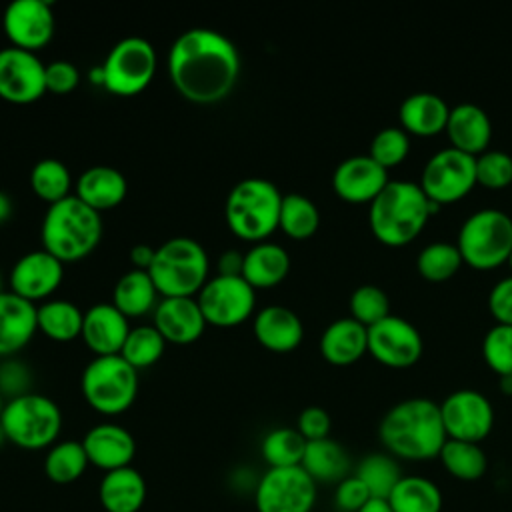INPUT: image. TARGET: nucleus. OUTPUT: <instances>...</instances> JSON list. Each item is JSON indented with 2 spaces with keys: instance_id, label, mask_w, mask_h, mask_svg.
Here are the masks:
<instances>
[{
  "instance_id": "ddd939ff",
  "label": "nucleus",
  "mask_w": 512,
  "mask_h": 512,
  "mask_svg": "<svg viewBox=\"0 0 512 512\" xmlns=\"http://www.w3.org/2000/svg\"><path fill=\"white\" fill-rule=\"evenodd\" d=\"M208 326L234 328L244 324L256 308V290L242 276L214 274L196 296Z\"/></svg>"
},
{
  "instance_id": "7c9ffc66",
  "label": "nucleus",
  "mask_w": 512,
  "mask_h": 512,
  "mask_svg": "<svg viewBox=\"0 0 512 512\" xmlns=\"http://www.w3.org/2000/svg\"><path fill=\"white\" fill-rule=\"evenodd\" d=\"M160 294L146 270H126L112 288V304L130 320L154 312Z\"/></svg>"
},
{
  "instance_id": "f704fd0d",
  "label": "nucleus",
  "mask_w": 512,
  "mask_h": 512,
  "mask_svg": "<svg viewBox=\"0 0 512 512\" xmlns=\"http://www.w3.org/2000/svg\"><path fill=\"white\" fill-rule=\"evenodd\" d=\"M90 462L82 440H58L46 450L44 474L54 484H72L84 476Z\"/></svg>"
},
{
  "instance_id": "e2e57ef3",
  "label": "nucleus",
  "mask_w": 512,
  "mask_h": 512,
  "mask_svg": "<svg viewBox=\"0 0 512 512\" xmlns=\"http://www.w3.org/2000/svg\"><path fill=\"white\" fill-rule=\"evenodd\" d=\"M4 292V288H2V276H0V294Z\"/></svg>"
},
{
  "instance_id": "9d476101",
  "label": "nucleus",
  "mask_w": 512,
  "mask_h": 512,
  "mask_svg": "<svg viewBox=\"0 0 512 512\" xmlns=\"http://www.w3.org/2000/svg\"><path fill=\"white\" fill-rule=\"evenodd\" d=\"M100 66L104 72L102 88L116 96H136L154 80L158 56L150 40L124 36L108 50Z\"/></svg>"
},
{
  "instance_id": "37998d69",
  "label": "nucleus",
  "mask_w": 512,
  "mask_h": 512,
  "mask_svg": "<svg viewBox=\"0 0 512 512\" xmlns=\"http://www.w3.org/2000/svg\"><path fill=\"white\" fill-rule=\"evenodd\" d=\"M350 318L370 328L390 316V300L386 292L374 284H362L350 294Z\"/></svg>"
},
{
  "instance_id": "bb28decb",
  "label": "nucleus",
  "mask_w": 512,
  "mask_h": 512,
  "mask_svg": "<svg viewBox=\"0 0 512 512\" xmlns=\"http://www.w3.org/2000/svg\"><path fill=\"white\" fill-rule=\"evenodd\" d=\"M320 354L334 366H348L368 352V328L354 318H338L330 322L318 342Z\"/></svg>"
},
{
  "instance_id": "dca6fc26",
  "label": "nucleus",
  "mask_w": 512,
  "mask_h": 512,
  "mask_svg": "<svg viewBox=\"0 0 512 512\" xmlns=\"http://www.w3.org/2000/svg\"><path fill=\"white\" fill-rule=\"evenodd\" d=\"M2 30L10 46L38 52L56 30V16L48 0H14L4 8Z\"/></svg>"
},
{
  "instance_id": "f257e3e1",
  "label": "nucleus",
  "mask_w": 512,
  "mask_h": 512,
  "mask_svg": "<svg viewBox=\"0 0 512 512\" xmlns=\"http://www.w3.org/2000/svg\"><path fill=\"white\" fill-rule=\"evenodd\" d=\"M168 76L174 90L192 104H216L236 86L240 54L236 44L214 28H188L168 50Z\"/></svg>"
},
{
  "instance_id": "603ef678",
  "label": "nucleus",
  "mask_w": 512,
  "mask_h": 512,
  "mask_svg": "<svg viewBox=\"0 0 512 512\" xmlns=\"http://www.w3.org/2000/svg\"><path fill=\"white\" fill-rule=\"evenodd\" d=\"M488 310L496 324L512 326V276L498 280L488 294Z\"/></svg>"
},
{
  "instance_id": "4c0bfd02",
  "label": "nucleus",
  "mask_w": 512,
  "mask_h": 512,
  "mask_svg": "<svg viewBox=\"0 0 512 512\" xmlns=\"http://www.w3.org/2000/svg\"><path fill=\"white\" fill-rule=\"evenodd\" d=\"M320 226V212L318 206L300 192H288L282 196L280 206V220L278 228L294 238V240H306L312 234H316Z\"/></svg>"
},
{
  "instance_id": "2eb2a0df",
  "label": "nucleus",
  "mask_w": 512,
  "mask_h": 512,
  "mask_svg": "<svg viewBox=\"0 0 512 512\" xmlns=\"http://www.w3.org/2000/svg\"><path fill=\"white\" fill-rule=\"evenodd\" d=\"M46 64L36 52L16 46L0 48V98L10 104H32L46 94Z\"/></svg>"
},
{
  "instance_id": "c85d7f7f",
  "label": "nucleus",
  "mask_w": 512,
  "mask_h": 512,
  "mask_svg": "<svg viewBox=\"0 0 512 512\" xmlns=\"http://www.w3.org/2000/svg\"><path fill=\"white\" fill-rule=\"evenodd\" d=\"M448 114L450 108L446 100L434 92H414L406 96L398 108L402 130L424 138L444 132Z\"/></svg>"
},
{
  "instance_id": "680f3d73",
  "label": "nucleus",
  "mask_w": 512,
  "mask_h": 512,
  "mask_svg": "<svg viewBox=\"0 0 512 512\" xmlns=\"http://www.w3.org/2000/svg\"><path fill=\"white\" fill-rule=\"evenodd\" d=\"M4 404H6V400H4V396H2V392H0V416H2V410H4Z\"/></svg>"
},
{
  "instance_id": "c9c22d12",
  "label": "nucleus",
  "mask_w": 512,
  "mask_h": 512,
  "mask_svg": "<svg viewBox=\"0 0 512 512\" xmlns=\"http://www.w3.org/2000/svg\"><path fill=\"white\" fill-rule=\"evenodd\" d=\"M438 460L450 476L462 482L480 480L488 470L486 452L480 448V444H474V442L448 438L438 454Z\"/></svg>"
},
{
  "instance_id": "cd10ccee",
  "label": "nucleus",
  "mask_w": 512,
  "mask_h": 512,
  "mask_svg": "<svg viewBox=\"0 0 512 512\" xmlns=\"http://www.w3.org/2000/svg\"><path fill=\"white\" fill-rule=\"evenodd\" d=\"M146 480L134 466L104 472L98 484V502L104 512H140L146 502Z\"/></svg>"
},
{
  "instance_id": "a878e982",
  "label": "nucleus",
  "mask_w": 512,
  "mask_h": 512,
  "mask_svg": "<svg viewBox=\"0 0 512 512\" xmlns=\"http://www.w3.org/2000/svg\"><path fill=\"white\" fill-rule=\"evenodd\" d=\"M450 146L470 156H480L488 150L492 138V124L484 108L464 102L450 108L446 130Z\"/></svg>"
},
{
  "instance_id": "e433bc0d",
  "label": "nucleus",
  "mask_w": 512,
  "mask_h": 512,
  "mask_svg": "<svg viewBox=\"0 0 512 512\" xmlns=\"http://www.w3.org/2000/svg\"><path fill=\"white\" fill-rule=\"evenodd\" d=\"M28 180H30L32 192L40 200L48 202V206L74 194L72 192L74 190L72 174H70L68 166L58 158H40L32 166Z\"/></svg>"
},
{
  "instance_id": "6e6552de",
  "label": "nucleus",
  "mask_w": 512,
  "mask_h": 512,
  "mask_svg": "<svg viewBox=\"0 0 512 512\" xmlns=\"http://www.w3.org/2000/svg\"><path fill=\"white\" fill-rule=\"evenodd\" d=\"M80 390L92 410L104 416H118L138 396V370L120 354L94 356L82 370Z\"/></svg>"
},
{
  "instance_id": "b1692460",
  "label": "nucleus",
  "mask_w": 512,
  "mask_h": 512,
  "mask_svg": "<svg viewBox=\"0 0 512 512\" xmlns=\"http://www.w3.org/2000/svg\"><path fill=\"white\" fill-rule=\"evenodd\" d=\"M36 306L10 290L0 294V358L20 352L38 332Z\"/></svg>"
},
{
  "instance_id": "72a5a7b5",
  "label": "nucleus",
  "mask_w": 512,
  "mask_h": 512,
  "mask_svg": "<svg viewBox=\"0 0 512 512\" xmlns=\"http://www.w3.org/2000/svg\"><path fill=\"white\" fill-rule=\"evenodd\" d=\"M394 512H442V490L426 476H402L388 496Z\"/></svg>"
},
{
  "instance_id": "6ab92c4d",
  "label": "nucleus",
  "mask_w": 512,
  "mask_h": 512,
  "mask_svg": "<svg viewBox=\"0 0 512 512\" xmlns=\"http://www.w3.org/2000/svg\"><path fill=\"white\" fill-rule=\"evenodd\" d=\"M388 182V170L376 164L368 154L344 158L332 172L334 194L352 204H370Z\"/></svg>"
},
{
  "instance_id": "864d4df0",
  "label": "nucleus",
  "mask_w": 512,
  "mask_h": 512,
  "mask_svg": "<svg viewBox=\"0 0 512 512\" xmlns=\"http://www.w3.org/2000/svg\"><path fill=\"white\" fill-rule=\"evenodd\" d=\"M242 268H244V252L236 250V248H228L218 256L216 262V274L222 276H242Z\"/></svg>"
},
{
  "instance_id": "8fccbe9b",
  "label": "nucleus",
  "mask_w": 512,
  "mask_h": 512,
  "mask_svg": "<svg viewBox=\"0 0 512 512\" xmlns=\"http://www.w3.org/2000/svg\"><path fill=\"white\" fill-rule=\"evenodd\" d=\"M28 386H30L28 368L18 360L6 358L0 364V392H2V396H8V400L16 398V396H22V394L30 392Z\"/></svg>"
},
{
  "instance_id": "7ed1b4c3",
  "label": "nucleus",
  "mask_w": 512,
  "mask_h": 512,
  "mask_svg": "<svg viewBox=\"0 0 512 512\" xmlns=\"http://www.w3.org/2000/svg\"><path fill=\"white\" fill-rule=\"evenodd\" d=\"M420 184L410 180H390L370 202L368 224L374 238L390 248H400L416 240L432 212H436Z\"/></svg>"
},
{
  "instance_id": "3c124183",
  "label": "nucleus",
  "mask_w": 512,
  "mask_h": 512,
  "mask_svg": "<svg viewBox=\"0 0 512 512\" xmlns=\"http://www.w3.org/2000/svg\"><path fill=\"white\" fill-rule=\"evenodd\" d=\"M330 428H332L330 414L320 406H308L298 414L296 430L304 436L306 442L328 438Z\"/></svg>"
},
{
  "instance_id": "393cba45",
  "label": "nucleus",
  "mask_w": 512,
  "mask_h": 512,
  "mask_svg": "<svg viewBox=\"0 0 512 512\" xmlns=\"http://www.w3.org/2000/svg\"><path fill=\"white\" fill-rule=\"evenodd\" d=\"M126 194V176L114 166H90L74 180V196H78L84 204H88L100 214L120 206Z\"/></svg>"
},
{
  "instance_id": "ea45409f",
  "label": "nucleus",
  "mask_w": 512,
  "mask_h": 512,
  "mask_svg": "<svg viewBox=\"0 0 512 512\" xmlns=\"http://www.w3.org/2000/svg\"><path fill=\"white\" fill-rule=\"evenodd\" d=\"M354 474L366 484L372 498H388L404 476L398 460L388 452H372L364 456Z\"/></svg>"
},
{
  "instance_id": "09e8293b",
  "label": "nucleus",
  "mask_w": 512,
  "mask_h": 512,
  "mask_svg": "<svg viewBox=\"0 0 512 512\" xmlns=\"http://www.w3.org/2000/svg\"><path fill=\"white\" fill-rule=\"evenodd\" d=\"M46 92L68 94L80 84V70L70 60H52L44 68Z\"/></svg>"
},
{
  "instance_id": "bf43d9fd",
  "label": "nucleus",
  "mask_w": 512,
  "mask_h": 512,
  "mask_svg": "<svg viewBox=\"0 0 512 512\" xmlns=\"http://www.w3.org/2000/svg\"><path fill=\"white\" fill-rule=\"evenodd\" d=\"M500 390L504 394H512V376H500Z\"/></svg>"
},
{
  "instance_id": "f03ea898",
  "label": "nucleus",
  "mask_w": 512,
  "mask_h": 512,
  "mask_svg": "<svg viewBox=\"0 0 512 512\" xmlns=\"http://www.w3.org/2000/svg\"><path fill=\"white\" fill-rule=\"evenodd\" d=\"M378 438L390 456L410 462L438 458L448 440L440 406L430 398H406L394 404L378 424Z\"/></svg>"
},
{
  "instance_id": "a19ab883",
  "label": "nucleus",
  "mask_w": 512,
  "mask_h": 512,
  "mask_svg": "<svg viewBox=\"0 0 512 512\" xmlns=\"http://www.w3.org/2000/svg\"><path fill=\"white\" fill-rule=\"evenodd\" d=\"M166 344L168 342L154 328V324H138L130 328L120 350V356L136 370L148 368L162 358Z\"/></svg>"
},
{
  "instance_id": "c03bdc74",
  "label": "nucleus",
  "mask_w": 512,
  "mask_h": 512,
  "mask_svg": "<svg viewBox=\"0 0 512 512\" xmlns=\"http://www.w3.org/2000/svg\"><path fill=\"white\" fill-rule=\"evenodd\" d=\"M410 152V138L398 126H386L378 130L370 142L368 156L384 170L394 168L406 160Z\"/></svg>"
},
{
  "instance_id": "20e7f679",
  "label": "nucleus",
  "mask_w": 512,
  "mask_h": 512,
  "mask_svg": "<svg viewBox=\"0 0 512 512\" xmlns=\"http://www.w3.org/2000/svg\"><path fill=\"white\" fill-rule=\"evenodd\" d=\"M102 232V214L74 194L50 204L40 224L42 248L62 264L90 256L100 244Z\"/></svg>"
},
{
  "instance_id": "13d9d810",
  "label": "nucleus",
  "mask_w": 512,
  "mask_h": 512,
  "mask_svg": "<svg viewBox=\"0 0 512 512\" xmlns=\"http://www.w3.org/2000/svg\"><path fill=\"white\" fill-rule=\"evenodd\" d=\"M90 80H92L94 84H98V86H104V72H102V66H100V64L94 66V68H90Z\"/></svg>"
},
{
  "instance_id": "4468645a",
  "label": "nucleus",
  "mask_w": 512,
  "mask_h": 512,
  "mask_svg": "<svg viewBox=\"0 0 512 512\" xmlns=\"http://www.w3.org/2000/svg\"><path fill=\"white\" fill-rule=\"evenodd\" d=\"M438 406L446 436L450 440L480 444L494 428V408L478 390H456Z\"/></svg>"
},
{
  "instance_id": "5701e85b",
  "label": "nucleus",
  "mask_w": 512,
  "mask_h": 512,
  "mask_svg": "<svg viewBox=\"0 0 512 512\" xmlns=\"http://www.w3.org/2000/svg\"><path fill=\"white\" fill-rule=\"evenodd\" d=\"M252 332L258 344L266 350L286 354L300 346L304 338V324L288 306L268 304L254 314Z\"/></svg>"
},
{
  "instance_id": "9b49d317",
  "label": "nucleus",
  "mask_w": 512,
  "mask_h": 512,
  "mask_svg": "<svg viewBox=\"0 0 512 512\" xmlns=\"http://www.w3.org/2000/svg\"><path fill=\"white\" fill-rule=\"evenodd\" d=\"M252 494L256 512H312L318 484L302 466L268 468Z\"/></svg>"
},
{
  "instance_id": "0eeeda50",
  "label": "nucleus",
  "mask_w": 512,
  "mask_h": 512,
  "mask_svg": "<svg viewBox=\"0 0 512 512\" xmlns=\"http://www.w3.org/2000/svg\"><path fill=\"white\" fill-rule=\"evenodd\" d=\"M0 424L10 444L22 450H48L62 432V410L50 396L26 392L6 400Z\"/></svg>"
},
{
  "instance_id": "39448f33",
  "label": "nucleus",
  "mask_w": 512,
  "mask_h": 512,
  "mask_svg": "<svg viewBox=\"0 0 512 512\" xmlns=\"http://www.w3.org/2000/svg\"><path fill=\"white\" fill-rule=\"evenodd\" d=\"M282 192L262 176H248L232 186L224 202V220L230 232L252 244L278 230Z\"/></svg>"
},
{
  "instance_id": "c756f323",
  "label": "nucleus",
  "mask_w": 512,
  "mask_h": 512,
  "mask_svg": "<svg viewBox=\"0 0 512 512\" xmlns=\"http://www.w3.org/2000/svg\"><path fill=\"white\" fill-rule=\"evenodd\" d=\"M290 272V256L284 246L262 240L244 252L242 278L254 288H272Z\"/></svg>"
},
{
  "instance_id": "a18cd8bd",
  "label": "nucleus",
  "mask_w": 512,
  "mask_h": 512,
  "mask_svg": "<svg viewBox=\"0 0 512 512\" xmlns=\"http://www.w3.org/2000/svg\"><path fill=\"white\" fill-rule=\"evenodd\" d=\"M482 356L498 376H512V326L494 324L482 340Z\"/></svg>"
},
{
  "instance_id": "79ce46f5",
  "label": "nucleus",
  "mask_w": 512,
  "mask_h": 512,
  "mask_svg": "<svg viewBox=\"0 0 512 512\" xmlns=\"http://www.w3.org/2000/svg\"><path fill=\"white\" fill-rule=\"evenodd\" d=\"M462 264L458 246L448 242H432L424 246L416 258L418 274L428 282H444L452 278Z\"/></svg>"
},
{
  "instance_id": "6e6d98bb",
  "label": "nucleus",
  "mask_w": 512,
  "mask_h": 512,
  "mask_svg": "<svg viewBox=\"0 0 512 512\" xmlns=\"http://www.w3.org/2000/svg\"><path fill=\"white\" fill-rule=\"evenodd\" d=\"M358 512H394L388 498H370Z\"/></svg>"
},
{
  "instance_id": "1a4fd4ad",
  "label": "nucleus",
  "mask_w": 512,
  "mask_h": 512,
  "mask_svg": "<svg viewBox=\"0 0 512 512\" xmlns=\"http://www.w3.org/2000/svg\"><path fill=\"white\" fill-rule=\"evenodd\" d=\"M456 246L464 264L492 270L512 254V218L498 208H482L462 222Z\"/></svg>"
},
{
  "instance_id": "de8ad7c7",
  "label": "nucleus",
  "mask_w": 512,
  "mask_h": 512,
  "mask_svg": "<svg viewBox=\"0 0 512 512\" xmlns=\"http://www.w3.org/2000/svg\"><path fill=\"white\" fill-rule=\"evenodd\" d=\"M370 498L366 484L356 474H350L336 484L332 502L338 512H358Z\"/></svg>"
},
{
  "instance_id": "49530a36",
  "label": "nucleus",
  "mask_w": 512,
  "mask_h": 512,
  "mask_svg": "<svg viewBox=\"0 0 512 512\" xmlns=\"http://www.w3.org/2000/svg\"><path fill=\"white\" fill-rule=\"evenodd\" d=\"M512 182V156L502 150H486L476 156V184L500 190Z\"/></svg>"
},
{
  "instance_id": "473e14b6",
  "label": "nucleus",
  "mask_w": 512,
  "mask_h": 512,
  "mask_svg": "<svg viewBox=\"0 0 512 512\" xmlns=\"http://www.w3.org/2000/svg\"><path fill=\"white\" fill-rule=\"evenodd\" d=\"M84 312L70 300L50 298L36 306L38 330L54 342H72L82 334Z\"/></svg>"
},
{
  "instance_id": "423d86ee",
  "label": "nucleus",
  "mask_w": 512,
  "mask_h": 512,
  "mask_svg": "<svg viewBox=\"0 0 512 512\" xmlns=\"http://www.w3.org/2000/svg\"><path fill=\"white\" fill-rule=\"evenodd\" d=\"M148 274L160 298H196L210 278V258L190 236H174L156 246Z\"/></svg>"
},
{
  "instance_id": "aec40b11",
  "label": "nucleus",
  "mask_w": 512,
  "mask_h": 512,
  "mask_svg": "<svg viewBox=\"0 0 512 512\" xmlns=\"http://www.w3.org/2000/svg\"><path fill=\"white\" fill-rule=\"evenodd\" d=\"M82 446L86 450L90 466L102 472L132 466V460L136 456L134 436L116 422H100L92 426L84 434Z\"/></svg>"
},
{
  "instance_id": "a211bd4d",
  "label": "nucleus",
  "mask_w": 512,
  "mask_h": 512,
  "mask_svg": "<svg viewBox=\"0 0 512 512\" xmlns=\"http://www.w3.org/2000/svg\"><path fill=\"white\" fill-rule=\"evenodd\" d=\"M62 278L64 264L44 248H38L22 254L14 262L8 274V290L34 304H40L50 300V296L62 284Z\"/></svg>"
},
{
  "instance_id": "4d7b16f0",
  "label": "nucleus",
  "mask_w": 512,
  "mask_h": 512,
  "mask_svg": "<svg viewBox=\"0 0 512 512\" xmlns=\"http://www.w3.org/2000/svg\"><path fill=\"white\" fill-rule=\"evenodd\" d=\"M10 216H12V198L4 190H0V224L10 220Z\"/></svg>"
},
{
  "instance_id": "0e129e2a",
  "label": "nucleus",
  "mask_w": 512,
  "mask_h": 512,
  "mask_svg": "<svg viewBox=\"0 0 512 512\" xmlns=\"http://www.w3.org/2000/svg\"><path fill=\"white\" fill-rule=\"evenodd\" d=\"M508 264H510V268H512V254H510V258H508Z\"/></svg>"
},
{
  "instance_id": "f8f14e48",
  "label": "nucleus",
  "mask_w": 512,
  "mask_h": 512,
  "mask_svg": "<svg viewBox=\"0 0 512 512\" xmlns=\"http://www.w3.org/2000/svg\"><path fill=\"white\" fill-rule=\"evenodd\" d=\"M418 184L436 206L458 202L476 186V156L442 148L426 160Z\"/></svg>"
},
{
  "instance_id": "052dcab7",
  "label": "nucleus",
  "mask_w": 512,
  "mask_h": 512,
  "mask_svg": "<svg viewBox=\"0 0 512 512\" xmlns=\"http://www.w3.org/2000/svg\"><path fill=\"white\" fill-rule=\"evenodd\" d=\"M6 442H8V438H6V432H4V428H2V424H0V448H2Z\"/></svg>"
},
{
  "instance_id": "412c9836",
  "label": "nucleus",
  "mask_w": 512,
  "mask_h": 512,
  "mask_svg": "<svg viewBox=\"0 0 512 512\" xmlns=\"http://www.w3.org/2000/svg\"><path fill=\"white\" fill-rule=\"evenodd\" d=\"M152 324L168 344H192L208 326L196 298L186 296L160 298L152 312Z\"/></svg>"
},
{
  "instance_id": "5fc2aeb1",
  "label": "nucleus",
  "mask_w": 512,
  "mask_h": 512,
  "mask_svg": "<svg viewBox=\"0 0 512 512\" xmlns=\"http://www.w3.org/2000/svg\"><path fill=\"white\" fill-rule=\"evenodd\" d=\"M154 252L156 248L146 244V242H138L130 248V262H132V268H138V270H146L150 268L152 260H154Z\"/></svg>"
},
{
  "instance_id": "4be33fe9",
  "label": "nucleus",
  "mask_w": 512,
  "mask_h": 512,
  "mask_svg": "<svg viewBox=\"0 0 512 512\" xmlns=\"http://www.w3.org/2000/svg\"><path fill=\"white\" fill-rule=\"evenodd\" d=\"M128 318L112 302H96L84 310L82 342L94 356L120 354L130 332Z\"/></svg>"
},
{
  "instance_id": "2f4dec72",
  "label": "nucleus",
  "mask_w": 512,
  "mask_h": 512,
  "mask_svg": "<svg viewBox=\"0 0 512 512\" xmlns=\"http://www.w3.org/2000/svg\"><path fill=\"white\" fill-rule=\"evenodd\" d=\"M300 466L316 484H338L350 476V458L342 444L330 436L306 442Z\"/></svg>"
},
{
  "instance_id": "f3484780",
  "label": "nucleus",
  "mask_w": 512,
  "mask_h": 512,
  "mask_svg": "<svg viewBox=\"0 0 512 512\" xmlns=\"http://www.w3.org/2000/svg\"><path fill=\"white\" fill-rule=\"evenodd\" d=\"M422 350V336L406 318L390 314L368 328V352L388 368H410Z\"/></svg>"
},
{
  "instance_id": "58836bf2",
  "label": "nucleus",
  "mask_w": 512,
  "mask_h": 512,
  "mask_svg": "<svg viewBox=\"0 0 512 512\" xmlns=\"http://www.w3.org/2000/svg\"><path fill=\"white\" fill-rule=\"evenodd\" d=\"M306 450L304 436L290 426L272 428L260 442V456L268 468H290L300 466Z\"/></svg>"
}]
</instances>
